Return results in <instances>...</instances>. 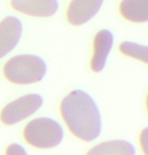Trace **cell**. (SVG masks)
Instances as JSON below:
<instances>
[{
	"label": "cell",
	"mask_w": 148,
	"mask_h": 155,
	"mask_svg": "<svg viewBox=\"0 0 148 155\" xmlns=\"http://www.w3.org/2000/svg\"><path fill=\"white\" fill-rule=\"evenodd\" d=\"M61 112L70 131L87 142L97 139L102 131V116L95 100L82 90L71 92L61 101Z\"/></svg>",
	"instance_id": "6da1fadb"
},
{
	"label": "cell",
	"mask_w": 148,
	"mask_h": 155,
	"mask_svg": "<svg viewBox=\"0 0 148 155\" xmlns=\"http://www.w3.org/2000/svg\"><path fill=\"white\" fill-rule=\"evenodd\" d=\"M3 73L6 79L12 83L29 85L44 79L47 74V64L38 55L20 54L5 64Z\"/></svg>",
	"instance_id": "7a4b0ae2"
},
{
	"label": "cell",
	"mask_w": 148,
	"mask_h": 155,
	"mask_svg": "<svg viewBox=\"0 0 148 155\" xmlns=\"http://www.w3.org/2000/svg\"><path fill=\"white\" fill-rule=\"evenodd\" d=\"M30 145L42 149L58 146L64 139V130L60 123L51 118H38L27 124L23 132Z\"/></svg>",
	"instance_id": "3957f363"
},
{
	"label": "cell",
	"mask_w": 148,
	"mask_h": 155,
	"mask_svg": "<svg viewBox=\"0 0 148 155\" xmlns=\"http://www.w3.org/2000/svg\"><path fill=\"white\" fill-rule=\"evenodd\" d=\"M42 104L44 99L41 95H25L6 105L0 114V119L5 125H14L35 114Z\"/></svg>",
	"instance_id": "277c9868"
},
{
	"label": "cell",
	"mask_w": 148,
	"mask_h": 155,
	"mask_svg": "<svg viewBox=\"0 0 148 155\" xmlns=\"http://www.w3.org/2000/svg\"><path fill=\"white\" fill-rule=\"evenodd\" d=\"M22 35V23L15 16H8L0 22V58L8 54Z\"/></svg>",
	"instance_id": "5b68a950"
},
{
	"label": "cell",
	"mask_w": 148,
	"mask_h": 155,
	"mask_svg": "<svg viewBox=\"0 0 148 155\" xmlns=\"http://www.w3.org/2000/svg\"><path fill=\"white\" fill-rule=\"evenodd\" d=\"M104 0H72L67 9V20L73 25H82L90 21L103 5Z\"/></svg>",
	"instance_id": "8992f818"
},
{
	"label": "cell",
	"mask_w": 148,
	"mask_h": 155,
	"mask_svg": "<svg viewBox=\"0 0 148 155\" xmlns=\"http://www.w3.org/2000/svg\"><path fill=\"white\" fill-rule=\"evenodd\" d=\"M114 45V35L108 29L100 30L94 40V54L91 68L95 73H100L106 66L108 57Z\"/></svg>",
	"instance_id": "52a82bcc"
},
{
	"label": "cell",
	"mask_w": 148,
	"mask_h": 155,
	"mask_svg": "<svg viewBox=\"0 0 148 155\" xmlns=\"http://www.w3.org/2000/svg\"><path fill=\"white\" fill-rule=\"evenodd\" d=\"M11 5L21 13L38 17H48L57 13L58 0H11Z\"/></svg>",
	"instance_id": "ba28073f"
},
{
	"label": "cell",
	"mask_w": 148,
	"mask_h": 155,
	"mask_svg": "<svg viewBox=\"0 0 148 155\" xmlns=\"http://www.w3.org/2000/svg\"><path fill=\"white\" fill-rule=\"evenodd\" d=\"M120 11L132 22H148V0H123Z\"/></svg>",
	"instance_id": "9c48e42d"
},
{
	"label": "cell",
	"mask_w": 148,
	"mask_h": 155,
	"mask_svg": "<svg viewBox=\"0 0 148 155\" xmlns=\"http://www.w3.org/2000/svg\"><path fill=\"white\" fill-rule=\"evenodd\" d=\"M136 153L135 147L130 142L125 140H111L98 144L89 151L88 154L94 155H134Z\"/></svg>",
	"instance_id": "30bf717a"
},
{
	"label": "cell",
	"mask_w": 148,
	"mask_h": 155,
	"mask_svg": "<svg viewBox=\"0 0 148 155\" xmlns=\"http://www.w3.org/2000/svg\"><path fill=\"white\" fill-rule=\"evenodd\" d=\"M120 51L127 57L148 64V45H139L133 41H124L120 45Z\"/></svg>",
	"instance_id": "8fae6325"
},
{
	"label": "cell",
	"mask_w": 148,
	"mask_h": 155,
	"mask_svg": "<svg viewBox=\"0 0 148 155\" xmlns=\"http://www.w3.org/2000/svg\"><path fill=\"white\" fill-rule=\"evenodd\" d=\"M140 144L144 154L148 155V127L144 128L140 134Z\"/></svg>",
	"instance_id": "7c38bea8"
},
{
	"label": "cell",
	"mask_w": 148,
	"mask_h": 155,
	"mask_svg": "<svg viewBox=\"0 0 148 155\" xmlns=\"http://www.w3.org/2000/svg\"><path fill=\"white\" fill-rule=\"evenodd\" d=\"M6 154H26V151L21 145L11 144L6 150Z\"/></svg>",
	"instance_id": "4fadbf2b"
},
{
	"label": "cell",
	"mask_w": 148,
	"mask_h": 155,
	"mask_svg": "<svg viewBox=\"0 0 148 155\" xmlns=\"http://www.w3.org/2000/svg\"><path fill=\"white\" fill-rule=\"evenodd\" d=\"M147 109H148V96H147Z\"/></svg>",
	"instance_id": "5bb4252c"
}]
</instances>
